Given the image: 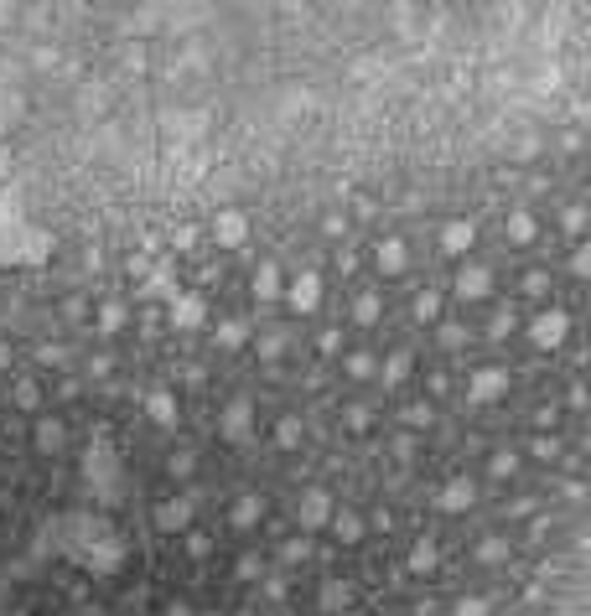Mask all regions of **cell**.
Wrapping results in <instances>:
<instances>
[{
	"mask_svg": "<svg viewBox=\"0 0 591 616\" xmlns=\"http://www.w3.org/2000/svg\"><path fill=\"white\" fill-rule=\"evenodd\" d=\"M566 326H571V316L566 311H545V316H534V326H529V337L540 347H560V337H566Z\"/></svg>",
	"mask_w": 591,
	"mask_h": 616,
	"instance_id": "obj_1",
	"label": "cell"
},
{
	"mask_svg": "<svg viewBox=\"0 0 591 616\" xmlns=\"http://www.w3.org/2000/svg\"><path fill=\"white\" fill-rule=\"evenodd\" d=\"M296 518H301V528H322V523L332 518V497H327L322 487H311L306 497H301V513Z\"/></svg>",
	"mask_w": 591,
	"mask_h": 616,
	"instance_id": "obj_2",
	"label": "cell"
},
{
	"mask_svg": "<svg viewBox=\"0 0 591 616\" xmlns=\"http://www.w3.org/2000/svg\"><path fill=\"white\" fill-rule=\"evenodd\" d=\"M503 388H508V373H503V368H482V373H472L467 394H472V399H498Z\"/></svg>",
	"mask_w": 591,
	"mask_h": 616,
	"instance_id": "obj_3",
	"label": "cell"
},
{
	"mask_svg": "<svg viewBox=\"0 0 591 616\" xmlns=\"http://www.w3.org/2000/svg\"><path fill=\"white\" fill-rule=\"evenodd\" d=\"M249 419H254L249 399H233L229 410H223V435H229V440H244V435H249Z\"/></svg>",
	"mask_w": 591,
	"mask_h": 616,
	"instance_id": "obj_4",
	"label": "cell"
},
{
	"mask_svg": "<svg viewBox=\"0 0 591 616\" xmlns=\"http://www.w3.org/2000/svg\"><path fill=\"white\" fill-rule=\"evenodd\" d=\"M317 295H322V280H317L311 270L291 280V306H296V311H311V306H317Z\"/></svg>",
	"mask_w": 591,
	"mask_h": 616,
	"instance_id": "obj_5",
	"label": "cell"
},
{
	"mask_svg": "<svg viewBox=\"0 0 591 616\" xmlns=\"http://www.w3.org/2000/svg\"><path fill=\"white\" fill-rule=\"evenodd\" d=\"M441 507H446V513H462V507H472V482H467V477H451V482L441 487Z\"/></svg>",
	"mask_w": 591,
	"mask_h": 616,
	"instance_id": "obj_6",
	"label": "cell"
},
{
	"mask_svg": "<svg viewBox=\"0 0 591 616\" xmlns=\"http://www.w3.org/2000/svg\"><path fill=\"white\" fill-rule=\"evenodd\" d=\"M488 285H493V274H488V270H477V265L456 274V290H462V300H477V295H488Z\"/></svg>",
	"mask_w": 591,
	"mask_h": 616,
	"instance_id": "obj_7",
	"label": "cell"
},
{
	"mask_svg": "<svg viewBox=\"0 0 591 616\" xmlns=\"http://www.w3.org/2000/svg\"><path fill=\"white\" fill-rule=\"evenodd\" d=\"M187 513H192V503H161L156 507V528H187Z\"/></svg>",
	"mask_w": 591,
	"mask_h": 616,
	"instance_id": "obj_8",
	"label": "cell"
},
{
	"mask_svg": "<svg viewBox=\"0 0 591 616\" xmlns=\"http://www.w3.org/2000/svg\"><path fill=\"white\" fill-rule=\"evenodd\" d=\"M146 410H151V419H156V425H177V399L166 394V388H156V394L146 399Z\"/></svg>",
	"mask_w": 591,
	"mask_h": 616,
	"instance_id": "obj_9",
	"label": "cell"
},
{
	"mask_svg": "<svg viewBox=\"0 0 591 616\" xmlns=\"http://www.w3.org/2000/svg\"><path fill=\"white\" fill-rule=\"evenodd\" d=\"M213 233H218V244H244V213H218Z\"/></svg>",
	"mask_w": 591,
	"mask_h": 616,
	"instance_id": "obj_10",
	"label": "cell"
},
{
	"mask_svg": "<svg viewBox=\"0 0 591 616\" xmlns=\"http://www.w3.org/2000/svg\"><path fill=\"white\" fill-rule=\"evenodd\" d=\"M332 533H337L343 544L363 539V518H358V513H337V518H332Z\"/></svg>",
	"mask_w": 591,
	"mask_h": 616,
	"instance_id": "obj_11",
	"label": "cell"
},
{
	"mask_svg": "<svg viewBox=\"0 0 591 616\" xmlns=\"http://www.w3.org/2000/svg\"><path fill=\"white\" fill-rule=\"evenodd\" d=\"M259 513H265V503H259V497H239V503H233V528H249Z\"/></svg>",
	"mask_w": 591,
	"mask_h": 616,
	"instance_id": "obj_12",
	"label": "cell"
},
{
	"mask_svg": "<svg viewBox=\"0 0 591 616\" xmlns=\"http://www.w3.org/2000/svg\"><path fill=\"white\" fill-rule=\"evenodd\" d=\"M441 244L451 248V254H462V248L472 244V223H446V233H441Z\"/></svg>",
	"mask_w": 591,
	"mask_h": 616,
	"instance_id": "obj_13",
	"label": "cell"
},
{
	"mask_svg": "<svg viewBox=\"0 0 591 616\" xmlns=\"http://www.w3.org/2000/svg\"><path fill=\"white\" fill-rule=\"evenodd\" d=\"M62 445V419H42L36 425V451H57Z\"/></svg>",
	"mask_w": 591,
	"mask_h": 616,
	"instance_id": "obj_14",
	"label": "cell"
},
{
	"mask_svg": "<svg viewBox=\"0 0 591 616\" xmlns=\"http://www.w3.org/2000/svg\"><path fill=\"white\" fill-rule=\"evenodd\" d=\"M379 265H384L389 274L405 270V244H400V239H384V244H379Z\"/></svg>",
	"mask_w": 591,
	"mask_h": 616,
	"instance_id": "obj_15",
	"label": "cell"
},
{
	"mask_svg": "<svg viewBox=\"0 0 591 616\" xmlns=\"http://www.w3.org/2000/svg\"><path fill=\"white\" fill-rule=\"evenodd\" d=\"M172 316H177L182 326H197V321H203V300H197V295H182V300H177V311H172Z\"/></svg>",
	"mask_w": 591,
	"mask_h": 616,
	"instance_id": "obj_16",
	"label": "cell"
},
{
	"mask_svg": "<svg viewBox=\"0 0 591 616\" xmlns=\"http://www.w3.org/2000/svg\"><path fill=\"white\" fill-rule=\"evenodd\" d=\"M275 290H280V274H275V265H259V274H254V295H259V300H270Z\"/></svg>",
	"mask_w": 591,
	"mask_h": 616,
	"instance_id": "obj_17",
	"label": "cell"
},
{
	"mask_svg": "<svg viewBox=\"0 0 591 616\" xmlns=\"http://www.w3.org/2000/svg\"><path fill=\"white\" fill-rule=\"evenodd\" d=\"M508 239H514V244H529V239H534V218H529V213H514V218H508Z\"/></svg>",
	"mask_w": 591,
	"mask_h": 616,
	"instance_id": "obj_18",
	"label": "cell"
},
{
	"mask_svg": "<svg viewBox=\"0 0 591 616\" xmlns=\"http://www.w3.org/2000/svg\"><path fill=\"white\" fill-rule=\"evenodd\" d=\"M405 373H410V352H394V358L384 363V384H400Z\"/></svg>",
	"mask_w": 591,
	"mask_h": 616,
	"instance_id": "obj_19",
	"label": "cell"
},
{
	"mask_svg": "<svg viewBox=\"0 0 591 616\" xmlns=\"http://www.w3.org/2000/svg\"><path fill=\"white\" fill-rule=\"evenodd\" d=\"M410 570H436V544H415L410 549Z\"/></svg>",
	"mask_w": 591,
	"mask_h": 616,
	"instance_id": "obj_20",
	"label": "cell"
},
{
	"mask_svg": "<svg viewBox=\"0 0 591 616\" xmlns=\"http://www.w3.org/2000/svg\"><path fill=\"white\" fill-rule=\"evenodd\" d=\"M275 440H280L285 451H291V445H301V425H296V419H280V425H275Z\"/></svg>",
	"mask_w": 591,
	"mask_h": 616,
	"instance_id": "obj_21",
	"label": "cell"
},
{
	"mask_svg": "<svg viewBox=\"0 0 591 616\" xmlns=\"http://www.w3.org/2000/svg\"><path fill=\"white\" fill-rule=\"evenodd\" d=\"M218 342H223V347H239V342H244V326H239V321H223V326H218Z\"/></svg>",
	"mask_w": 591,
	"mask_h": 616,
	"instance_id": "obj_22",
	"label": "cell"
},
{
	"mask_svg": "<svg viewBox=\"0 0 591 616\" xmlns=\"http://www.w3.org/2000/svg\"><path fill=\"white\" fill-rule=\"evenodd\" d=\"M353 316H358L363 326H369V321H379V300H374V295H363V300H358V311H353Z\"/></svg>",
	"mask_w": 591,
	"mask_h": 616,
	"instance_id": "obj_23",
	"label": "cell"
},
{
	"mask_svg": "<svg viewBox=\"0 0 591 616\" xmlns=\"http://www.w3.org/2000/svg\"><path fill=\"white\" fill-rule=\"evenodd\" d=\"M456 616H488V601H477V596L456 601Z\"/></svg>",
	"mask_w": 591,
	"mask_h": 616,
	"instance_id": "obj_24",
	"label": "cell"
},
{
	"mask_svg": "<svg viewBox=\"0 0 591 616\" xmlns=\"http://www.w3.org/2000/svg\"><path fill=\"white\" fill-rule=\"evenodd\" d=\"M436 306H441V300H436V295L426 290V295L415 300V316H420V321H430V316H436Z\"/></svg>",
	"mask_w": 591,
	"mask_h": 616,
	"instance_id": "obj_25",
	"label": "cell"
},
{
	"mask_svg": "<svg viewBox=\"0 0 591 616\" xmlns=\"http://www.w3.org/2000/svg\"><path fill=\"white\" fill-rule=\"evenodd\" d=\"M120 321H125V311H120V306H104V311H99V326H104V332H114Z\"/></svg>",
	"mask_w": 591,
	"mask_h": 616,
	"instance_id": "obj_26",
	"label": "cell"
},
{
	"mask_svg": "<svg viewBox=\"0 0 591 616\" xmlns=\"http://www.w3.org/2000/svg\"><path fill=\"white\" fill-rule=\"evenodd\" d=\"M514 466H519V461H514V456H503V451H498V456H493V477H514Z\"/></svg>",
	"mask_w": 591,
	"mask_h": 616,
	"instance_id": "obj_27",
	"label": "cell"
},
{
	"mask_svg": "<svg viewBox=\"0 0 591 616\" xmlns=\"http://www.w3.org/2000/svg\"><path fill=\"white\" fill-rule=\"evenodd\" d=\"M348 368H353V373H358V378H363V373H369V368H374V358H369V352H353V358H348Z\"/></svg>",
	"mask_w": 591,
	"mask_h": 616,
	"instance_id": "obj_28",
	"label": "cell"
},
{
	"mask_svg": "<svg viewBox=\"0 0 591 616\" xmlns=\"http://www.w3.org/2000/svg\"><path fill=\"white\" fill-rule=\"evenodd\" d=\"M503 554H508L503 539H488V544H482V559H488V565H493V559H503Z\"/></svg>",
	"mask_w": 591,
	"mask_h": 616,
	"instance_id": "obj_29",
	"label": "cell"
},
{
	"mask_svg": "<svg viewBox=\"0 0 591 616\" xmlns=\"http://www.w3.org/2000/svg\"><path fill=\"white\" fill-rule=\"evenodd\" d=\"M337 601H348V585H327V601H322V606H327V611H332V606H337Z\"/></svg>",
	"mask_w": 591,
	"mask_h": 616,
	"instance_id": "obj_30",
	"label": "cell"
},
{
	"mask_svg": "<svg viewBox=\"0 0 591 616\" xmlns=\"http://www.w3.org/2000/svg\"><path fill=\"white\" fill-rule=\"evenodd\" d=\"M462 337H467L462 326H441V342H446V347H456V342H462Z\"/></svg>",
	"mask_w": 591,
	"mask_h": 616,
	"instance_id": "obj_31",
	"label": "cell"
},
{
	"mask_svg": "<svg viewBox=\"0 0 591 616\" xmlns=\"http://www.w3.org/2000/svg\"><path fill=\"white\" fill-rule=\"evenodd\" d=\"M166 616H192L187 606H166Z\"/></svg>",
	"mask_w": 591,
	"mask_h": 616,
	"instance_id": "obj_32",
	"label": "cell"
},
{
	"mask_svg": "<svg viewBox=\"0 0 591 616\" xmlns=\"http://www.w3.org/2000/svg\"><path fill=\"white\" fill-rule=\"evenodd\" d=\"M6 363H11V352H6V342H0V368H6Z\"/></svg>",
	"mask_w": 591,
	"mask_h": 616,
	"instance_id": "obj_33",
	"label": "cell"
}]
</instances>
